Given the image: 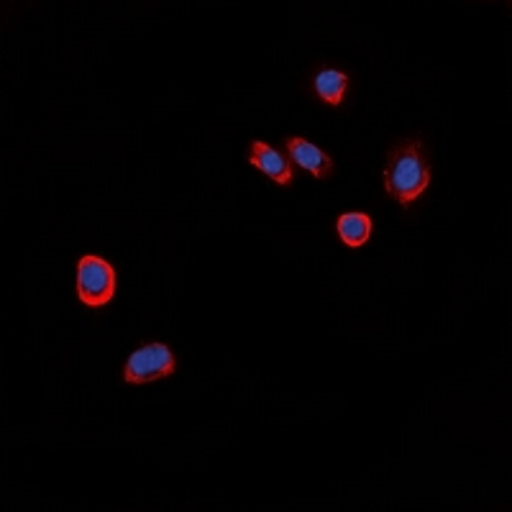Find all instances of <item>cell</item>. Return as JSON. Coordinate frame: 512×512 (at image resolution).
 Listing matches in <instances>:
<instances>
[{
    "instance_id": "cell-1",
    "label": "cell",
    "mask_w": 512,
    "mask_h": 512,
    "mask_svg": "<svg viewBox=\"0 0 512 512\" xmlns=\"http://www.w3.org/2000/svg\"><path fill=\"white\" fill-rule=\"evenodd\" d=\"M433 172L428 157H425V144L420 136L402 139L387 152L384 162L382 185L384 192L390 195L395 203H400L402 210H410L413 203H418L431 187Z\"/></svg>"
},
{
    "instance_id": "cell-2",
    "label": "cell",
    "mask_w": 512,
    "mask_h": 512,
    "mask_svg": "<svg viewBox=\"0 0 512 512\" xmlns=\"http://www.w3.org/2000/svg\"><path fill=\"white\" fill-rule=\"evenodd\" d=\"M75 290L82 305L105 308L118 292L116 267L98 254H82L80 262H77Z\"/></svg>"
},
{
    "instance_id": "cell-3",
    "label": "cell",
    "mask_w": 512,
    "mask_h": 512,
    "mask_svg": "<svg viewBox=\"0 0 512 512\" xmlns=\"http://www.w3.org/2000/svg\"><path fill=\"white\" fill-rule=\"evenodd\" d=\"M177 372V356L162 341L144 344L128 356L123 364V382L126 384H149L167 379Z\"/></svg>"
},
{
    "instance_id": "cell-4",
    "label": "cell",
    "mask_w": 512,
    "mask_h": 512,
    "mask_svg": "<svg viewBox=\"0 0 512 512\" xmlns=\"http://www.w3.org/2000/svg\"><path fill=\"white\" fill-rule=\"evenodd\" d=\"M285 149L292 157V162L300 169H305L308 175H313L315 180H328L336 172V162L328 152H323L320 146L310 144L303 136H287Z\"/></svg>"
},
{
    "instance_id": "cell-5",
    "label": "cell",
    "mask_w": 512,
    "mask_h": 512,
    "mask_svg": "<svg viewBox=\"0 0 512 512\" xmlns=\"http://www.w3.org/2000/svg\"><path fill=\"white\" fill-rule=\"evenodd\" d=\"M246 162L259 169L264 177L277 182L280 187H292V182H295V167L274 146H269L267 141H251Z\"/></svg>"
},
{
    "instance_id": "cell-6",
    "label": "cell",
    "mask_w": 512,
    "mask_h": 512,
    "mask_svg": "<svg viewBox=\"0 0 512 512\" xmlns=\"http://www.w3.org/2000/svg\"><path fill=\"white\" fill-rule=\"evenodd\" d=\"M351 75L338 67H328V64H320L318 70L313 72V80H310V93L315 100H320L328 108H341L346 103V93H349Z\"/></svg>"
},
{
    "instance_id": "cell-7",
    "label": "cell",
    "mask_w": 512,
    "mask_h": 512,
    "mask_svg": "<svg viewBox=\"0 0 512 512\" xmlns=\"http://www.w3.org/2000/svg\"><path fill=\"white\" fill-rule=\"evenodd\" d=\"M374 221L369 213H361V210H349V213H341L336 218V233L338 239L344 241V246L349 249H361L372 239Z\"/></svg>"
}]
</instances>
